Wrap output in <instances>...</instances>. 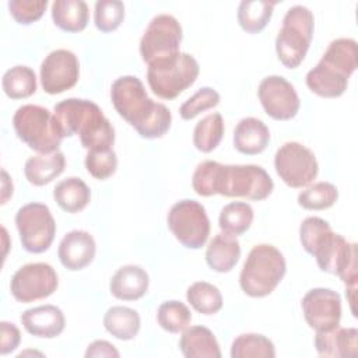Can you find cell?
I'll list each match as a JSON object with an SVG mask.
<instances>
[{"label": "cell", "instance_id": "74e56055", "mask_svg": "<svg viewBox=\"0 0 358 358\" xmlns=\"http://www.w3.org/2000/svg\"><path fill=\"white\" fill-rule=\"evenodd\" d=\"M124 4L120 0H99L95 3L94 22L102 32H112L123 22Z\"/></svg>", "mask_w": 358, "mask_h": 358}, {"label": "cell", "instance_id": "8fae6325", "mask_svg": "<svg viewBox=\"0 0 358 358\" xmlns=\"http://www.w3.org/2000/svg\"><path fill=\"white\" fill-rule=\"evenodd\" d=\"M274 168L281 180L294 189L308 186L319 172L313 151L296 141H287L277 150Z\"/></svg>", "mask_w": 358, "mask_h": 358}, {"label": "cell", "instance_id": "7c38bea8", "mask_svg": "<svg viewBox=\"0 0 358 358\" xmlns=\"http://www.w3.org/2000/svg\"><path fill=\"white\" fill-rule=\"evenodd\" d=\"M182 27L171 14H158L147 25L141 41L140 55L147 63L175 55L180 48Z\"/></svg>", "mask_w": 358, "mask_h": 358}, {"label": "cell", "instance_id": "b9f144b4", "mask_svg": "<svg viewBox=\"0 0 358 358\" xmlns=\"http://www.w3.org/2000/svg\"><path fill=\"white\" fill-rule=\"evenodd\" d=\"M0 354L7 355L18 347L21 341V333L14 323L3 320L0 323Z\"/></svg>", "mask_w": 358, "mask_h": 358}, {"label": "cell", "instance_id": "4fadbf2b", "mask_svg": "<svg viewBox=\"0 0 358 358\" xmlns=\"http://www.w3.org/2000/svg\"><path fill=\"white\" fill-rule=\"evenodd\" d=\"M59 285L55 268L48 263H28L11 277V295L22 303L50 296Z\"/></svg>", "mask_w": 358, "mask_h": 358}, {"label": "cell", "instance_id": "9a60e30c", "mask_svg": "<svg viewBox=\"0 0 358 358\" xmlns=\"http://www.w3.org/2000/svg\"><path fill=\"white\" fill-rule=\"evenodd\" d=\"M80 77L77 56L67 49L52 50L41 64V84L50 95L73 88Z\"/></svg>", "mask_w": 358, "mask_h": 358}, {"label": "cell", "instance_id": "5b68a950", "mask_svg": "<svg viewBox=\"0 0 358 358\" xmlns=\"http://www.w3.org/2000/svg\"><path fill=\"white\" fill-rule=\"evenodd\" d=\"M199 71V63L192 55L178 52L148 63L147 81L157 96L173 99L196 81Z\"/></svg>", "mask_w": 358, "mask_h": 358}, {"label": "cell", "instance_id": "1f68e13d", "mask_svg": "<svg viewBox=\"0 0 358 358\" xmlns=\"http://www.w3.org/2000/svg\"><path fill=\"white\" fill-rule=\"evenodd\" d=\"M1 85L6 95L11 99L28 98L36 91L35 71L28 66H14L4 73Z\"/></svg>", "mask_w": 358, "mask_h": 358}, {"label": "cell", "instance_id": "7a4b0ae2", "mask_svg": "<svg viewBox=\"0 0 358 358\" xmlns=\"http://www.w3.org/2000/svg\"><path fill=\"white\" fill-rule=\"evenodd\" d=\"M110 99L119 116L144 138L162 137L171 129V110L164 103L154 102L140 78L134 76L116 78L110 88Z\"/></svg>", "mask_w": 358, "mask_h": 358}, {"label": "cell", "instance_id": "3957f363", "mask_svg": "<svg viewBox=\"0 0 358 358\" xmlns=\"http://www.w3.org/2000/svg\"><path fill=\"white\" fill-rule=\"evenodd\" d=\"M53 115L63 137L78 134L81 145L88 151L112 148L115 129L95 102L69 98L55 105Z\"/></svg>", "mask_w": 358, "mask_h": 358}, {"label": "cell", "instance_id": "60d3db41", "mask_svg": "<svg viewBox=\"0 0 358 358\" xmlns=\"http://www.w3.org/2000/svg\"><path fill=\"white\" fill-rule=\"evenodd\" d=\"M48 7V0H11L8 10L13 18L22 25L38 21Z\"/></svg>", "mask_w": 358, "mask_h": 358}, {"label": "cell", "instance_id": "30bf717a", "mask_svg": "<svg viewBox=\"0 0 358 358\" xmlns=\"http://www.w3.org/2000/svg\"><path fill=\"white\" fill-rule=\"evenodd\" d=\"M22 248L29 253L48 250L56 235V222L46 204L28 203L18 208L15 214Z\"/></svg>", "mask_w": 358, "mask_h": 358}, {"label": "cell", "instance_id": "ab89813d", "mask_svg": "<svg viewBox=\"0 0 358 358\" xmlns=\"http://www.w3.org/2000/svg\"><path fill=\"white\" fill-rule=\"evenodd\" d=\"M218 103H220V94L211 87H203L180 105L179 113L182 119L192 120L199 113L208 110L217 106Z\"/></svg>", "mask_w": 358, "mask_h": 358}, {"label": "cell", "instance_id": "83f0119b", "mask_svg": "<svg viewBox=\"0 0 358 358\" xmlns=\"http://www.w3.org/2000/svg\"><path fill=\"white\" fill-rule=\"evenodd\" d=\"M53 199L63 211L74 214L87 207L91 200V190L84 180L71 176L55 186Z\"/></svg>", "mask_w": 358, "mask_h": 358}, {"label": "cell", "instance_id": "277c9868", "mask_svg": "<svg viewBox=\"0 0 358 358\" xmlns=\"http://www.w3.org/2000/svg\"><path fill=\"white\" fill-rule=\"evenodd\" d=\"M287 271L284 255L273 245L260 243L252 248L239 275L242 291L252 298L270 295Z\"/></svg>", "mask_w": 358, "mask_h": 358}, {"label": "cell", "instance_id": "d6986e66", "mask_svg": "<svg viewBox=\"0 0 358 358\" xmlns=\"http://www.w3.org/2000/svg\"><path fill=\"white\" fill-rule=\"evenodd\" d=\"M20 320L29 334L41 338H55L62 334L66 326L62 309L55 305H41L27 309Z\"/></svg>", "mask_w": 358, "mask_h": 358}, {"label": "cell", "instance_id": "ac0fdd59", "mask_svg": "<svg viewBox=\"0 0 358 358\" xmlns=\"http://www.w3.org/2000/svg\"><path fill=\"white\" fill-rule=\"evenodd\" d=\"M315 348L319 355L330 358H355L358 352V330L355 327H334L316 331Z\"/></svg>", "mask_w": 358, "mask_h": 358}, {"label": "cell", "instance_id": "6da1fadb", "mask_svg": "<svg viewBox=\"0 0 358 358\" xmlns=\"http://www.w3.org/2000/svg\"><path fill=\"white\" fill-rule=\"evenodd\" d=\"M299 241L322 271L338 275L347 287H357V245L333 232L326 220L305 218L299 227Z\"/></svg>", "mask_w": 358, "mask_h": 358}, {"label": "cell", "instance_id": "ee69618b", "mask_svg": "<svg viewBox=\"0 0 358 358\" xmlns=\"http://www.w3.org/2000/svg\"><path fill=\"white\" fill-rule=\"evenodd\" d=\"M11 194H13V182L8 178V173L3 169L1 171V204H4Z\"/></svg>", "mask_w": 358, "mask_h": 358}, {"label": "cell", "instance_id": "ba28073f", "mask_svg": "<svg viewBox=\"0 0 358 358\" xmlns=\"http://www.w3.org/2000/svg\"><path fill=\"white\" fill-rule=\"evenodd\" d=\"M13 126L18 138L39 154L57 151L63 140L55 115L39 105L20 106L13 116Z\"/></svg>", "mask_w": 358, "mask_h": 358}, {"label": "cell", "instance_id": "5bb4252c", "mask_svg": "<svg viewBox=\"0 0 358 358\" xmlns=\"http://www.w3.org/2000/svg\"><path fill=\"white\" fill-rule=\"evenodd\" d=\"M264 112L275 120H289L296 116L301 101L294 85L281 76L263 78L257 88Z\"/></svg>", "mask_w": 358, "mask_h": 358}, {"label": "cell", "instance_id": "7bdbcfd3", "mask_svg": "<svg viewBox=\"0 0 358 358\" xmlns=\"http://www.w3.org/2000/svg\"><path fill=\"white\" fill-rule=\"evenodd\" d=\"M119 351L115 348L113 344H110L109 341L105 340H95L92 341L87 351H85V357L87 358H92V357H119Z\"/></svg>", "mask_w": 358, "mask_h": 358}, {"label": "cell", "instance_id": "d4e9b609", "mask_svg": "<svg viewBox=\"0 0 358 358\" xmlns=\"http://www.w3.org/2000/svg\"><path fill=\"white\" fill-rule=\"evenodd\" d=\"M319 62L350 78L358 66L357 42L351 38H338L331 41Z\"/></svg>", "mask_w": 358, "mask_h": 358}, {"label": "cell", "instance_id": "8992f818", "mask_svg": "<svg viewBox=\"0 0 358 358\" xmlns=\"http://www.w3.org/2000/svg\"><path fill=\"white\" fill-rule=\"evenodd\" d=\"M274 189L273 179L259 165H222L217 164L213 193L225 197H245L264 200Z\"/></svg>", "mask_w": 358, "mask_h": 358}, {"label": "cell", "instance_id": "8d00e7d4", "mask_svg": "<svg viewBox=\"0 0 358 358\" xmlns=\"http://www.w3.org/2000/svg\"><path fill=\"white\" fill-rule=\"evenodd\" d=\"M338 199L337 187L330 182H316L298 194V204L306 210H326Z\"/></svg>", "mask_w": 358, "mask_h": 358}, {"label": "cell", "instance_id": "484cf974", "mask_svg": "<svg viewBox=\"0 0 358 358\" xmlns=\"http://www.w3.org/2000/svg\"><path fill=\"white\" fill-rule=\"evenodd\" d=\"M308 88L323 98H337L344 94L348 85V78L329 66L319 62L306 74Z\"/></svg>", "mask_w": 358, "mask_h": 358}, {"label": "cell", "instance_id": "603a6c76", "mask_svg": "<svg viewBox=\"0 0 358 358\" xmlns=\"http://www.w3.org/2000/svg\"><path fill=\"white\" fill-rule=\"evenodd\" d=\"M66 166L64 154L60 151L29 157L24 165V175L34 186H45L56 179Z\"/></svg>", "mask_w": 358, "mask_h": 358}, {"label": "cell", "instance_id": "f1b7e54d", "mask_svg": "<svg viewBox=\"0 0 358 358\" xmlns=\"http://www.w3.org/2000/svg\"><path fill=\"white\" fill-rule=\"evenodd\" d=\"M141 326L140 315L129 306H112L103 316V327L117 340H133Z\"/></svg>", "mask_w": 358, "mask_h": 358}, {"label": "cell", "instance_id": "d590c367", "mask_svg": "<svg viewBox=\"0 0 358 358\" xmlns=\"http://www.w3.org/2000/svg\"><path fill=\"white\" fill-rule=\"evenodd\" d=\"M158 324L168 333H180L190 324L192 313L180 301L162 302L157 312Z\"/></svg>", "mask_w": 358, "mask_h": 358}, {"label": "cell", "instance_id": "2e32d148", "mask_svg": "<svg viewBox=\"0 0 358 358\" xmlns=\"http://www.w3.org/2000/svg\"><path fill=\"white\" fill-rule=\"evenodd\" d=\"M302 312L306 323L316 331L340 326L341 296L329 288H312L302 298Z\"/></svg>", "mask_w": 358, "mask_h": 358}, {"label": "cell", "instance_id": "ffe728a7", "mask_svg": "<svg viewBox=\"0 0 358 358\" xmlns=\"http://www.w3.org/2000/svg\"><path fill=\"white\" fill-rule=\"evenodd\" d=\"M150 277L144 268L127 264L116 270L109 282L110 294L120 301H136L145 295Z\"/></svg>", "mask_w": 358, "mask_h": 358}, {"label": "cell", "instance_id": "7402d4cb", "mask_svg": "<svg viewBox=\"0 0 358 358\" xmlns=\"http://www.w3.org/2000/svg\"><path fill=\"white\" fill-rule=\"evenodd\" d=\"M241 257V245L236 236L227 232L217 234L206 249V262L217 273L231 271Z\"/></svg>", "mask_w": 358, "mask_h": 358}, {"label": "cell", "instance_id": "4316f807", "mask_svg": "<svg viewBox=\"0 0 358 358\" xmlns=\"http://www.w3.org/2000/svg\"><path fill=\"white\" fill-rule=\"evenodd\" d=\"M90 18V10L83 0H55L52 3V20L66 32L83 31Z\"/></svg>", "mask_w": 358, "mask_h": 358}, {"label": "cell", "instance_id": "e575fe53", "mask_svg": "<svg viewBox=\"0 0 358 358\" xmlns=\"http://www.w3.org/2000/svg\"><path fill=\"white\" fill-rule=\"evenodd\" d=\"M232 358H274L275 348L263 334L246 333L238 336L231 345Z\"/></svg>", "mask_w": 358, "mask_h": 358}, {"label": "cell", "instance_id": "f35d334b", "mask_svg": "<svg viewBox=\"0 0 358 358\" xmlns=\"http://www.w3.org/2000/svg\"><path fill=\"white\" fill-rule=\"evenodd\" d=\"M85 168L91 176L99 180L110 178L117 168V157L112 148L91 150L85 157Z\"/></svg>", "mask_w": 358, "mask_h": 358}, {"label": "cell", "instance_id": "d6a6232c", "mask_svg": "<svg viewBox=\"0 0 358 358\" xmlns=\"http://www.w3.org/2000/svg\"><path fill=\"white\" fill-rule=\"evenodd\" d=\"M253 208L245 201H232L222 207L218 225L222 232L238 236L245 234L253 222Z\"/></svg>", "mask_w": 358, "mask_h": 358}, {"label": "cell", "instance_id": "9c48e42d", "mask_svg": "<svg viewBox=\"0 0 358 358\" xmlns=\"http://www.w3.org/2000/svg\"><path fill=\"white\" fill-rule=\"evenodd\" d=\"M168 228L189 249H200L210 235V220L206 208L196 200L176 201L168 213Z\"/></svg>", "mask_w": 358, "mask_h": 358}, {"label": "cell", "instance_id": "44dd1931", "mask_svg": "<svg viewBox=\"0 0 358 358\" xmlns=\"http://www.w3.org/2000/svg\"><path fill=\"white\" fill-rule=\"evenodd\" d=\"M270 141L268 127L257 117H243L234 130L235 148L246 155H256L266 150Z\"/></svg>", "mask_w": 358, "mask_h": 358}, {"label": "cell", "instance_id": "52a82bcc", "mask_svg": "<svg viewBox=\"0 0 358 358\" xmlns=\"http://www.w3.org/2000/svg\"><path fill=\"white\" fill-rule=\"evenodd\" d=\"M313 29L315 17L308 7L296 4L288 8L275 38L278 60L287 69H296L302 63L312 42Z\"/></svg>", "mask_w": 358, "mask_h": 358}, {"label": "cell", "instance_id": "f546056e", "mask_svg": "<svg viewBox=\"0 0 358 358\" xmlns=\"http://www.w3.org/2000/svg\"><path fill=\"white\" fill-rule=\"evenodd\" d=\"M275 3L263 0H243L238 7V22L249 34H257L266 28L271 20Z\"/></svg>", "mask_w": 358, "mask_h": 358}, {"label": "cell", "instance_id": "cb8c5ba5", "mask_svg": "<svg viewBox=\"0 0 358 358\" xmlns=\"http://www.w3.org/2000/svg\"><path fill=\"white\" fill-rule=\"evenodd\" d=\"M179 348L186 358H220L221 350L214 333L204 326L183 330Z\"/></svg>", "mask_w": 358, "mask_h": 358}, {"label": "cell", "instance_id": "4dcf8cb0", "mask_svg": "<svg viewBox=\"0 0 358 358\" xmlns=\"http://www.w3.org/2000/svg\"><path fill=\"white\" fill-rule=\"evenodd\" d=\"M224 119L221 113L213 112L204 116L193 130V144L201 152H211L224 137Z\"/></svg>", "mask_w": 358, "mask_h": 358}, {"label": "cell", "instance_id": "836d02e7", "mask_svg": "<svg viewBox=\"0 0 358 358\" xmlns=\"http://www.w3.org/2000/svg\"><path fill=\"white\" fill-rule=\"evenodd\" d=\"M186 299L194 310L207 316L215 315L222 308V295L220 289L207 281L193 282L187 288Z\"/></svg>", "mask_w": 358, "mask_h": 358}, {"label": "cell", "instance_id": "e0dca14e", "mask_svg": "<svg viewBox=\"0 0 358 358\" xmlns=\"http://www.w3.org/2000/svg\"><path fill=\"white\" fill-rule=\"evenodd\" d=\"M96 245L92 235L83 229L67 232L59 243L57 256L60 263L71 270H83L95 257Z\"/></svg>", "mask_w": 358, "mask_h": 358}]
</instances>
